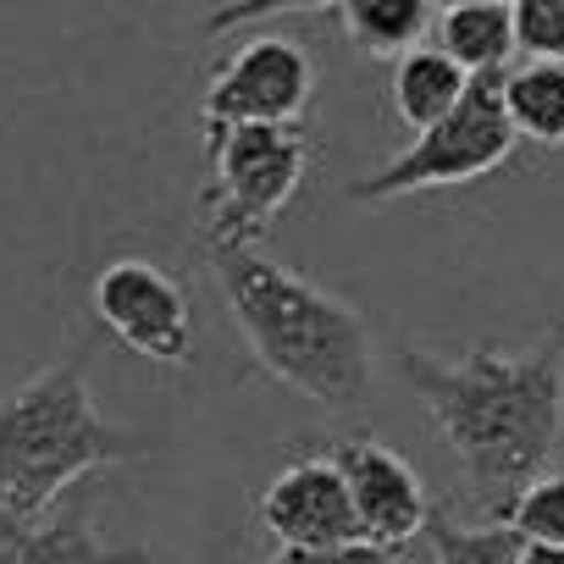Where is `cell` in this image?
Wrapping results in <instances>:
<instances>
[{"label":"cell","mask_w":564,"mask_h":564,"mask_svg":"<svg viewBox=\"0 0 564 564\" xmlns=\"http://www.w3.org/2000/svg\"><path fill=\"white\" fill-rule=\"evenodd\" d=\"M399 371L492 520L553 465L564 432V327L531 349L476 344L454 360L404 344Z\"/></svg>","instance_id":"obj_1"},{"label":"cell","mask_w":564,"mask_h":564,"mask_svg":"<svg viewBox=\"0 0 564 564\" xmlns=\"http://www.w3.org/2000/svg\"><path fill=\"white\" fill-rule=\"evenodd\" d=\"M216 289L254 366L322 410H355L371 393L366 316L316 289L311 276L276 265L254 243H205Z\"/></svg>","instance_id":"obj_2"},{"label":"cell","mask_w":564,"mask_h":564,"mask_svg":"<svg viewBox=\"0 0 564 564\" xmlns=\"http://www.w3.org/2000/svg\"><path fill=\"white\" fill-rule=\"evenodd\" d=\"M144 454V437L111 426L89 393V355H67L0 399V536L40 525L56 498Z\"/></svg>","instance_id":"obj_3"},{"label":"cell","mask_w":564,"mask_h":564,"mask_svg":"<svg viewBox=\"0 0 564 564\" xmlns=\"http://www.w3.org/2000/svg\"><path fill=\"white\" fill-rule=\"evenodd\" d=\"M210 194H205V243H254L294 205L311 172V144L294 122H243L205 139Z\"/></svg>","instance_id":"obj_4"},{"label":"cell","mask_w":564,"mask_h":564,"mask_svg":"<svg viewBox=\"0 0 564 564\" xmlns=\"http://www.w3.org/2000/svg\"><path fill=\"white\" fill-rule=\"evenodd\" d=\"M514 144H520V133L503 111V73H481V78H470L465 100L443 122H432L426 133L410 139V150H399L377 172L355 177L349 199L382 205V199H404V194H426V188L476 183V177L498 172L514 155Z\"/></svg>","instance_id":"obj_5"},{"label":"cell","mask_w":564,"mask_h":564,"mask_svg":"<svg viewBox=\"0 0 564 564\" xmlns=\"http://www.w3.org/2000/svg\"><path fill=\"white\" fill-rule=\"evenodd\" d=\"M95 322L133 355L155 366H188L194 360V305L183 294V282L161 271L155 260L122 254L111 260L95 289H89Z\"/></svg>","instance_id":"obj_6"},{"label":"cell","mask_w":564,"mask_h":564,"mask_svg":"<svg viewBox=\"0 0 564 564\" xmlns=\"http://www.w3.org/2000/svg\"><path fill=\"white\" fill-rule=\"evenodd\" d=\"M311 95H316V62L305 56V45L282 34H254L210 73L199 122L205 139L243 122H294L311 106Z\"/></svg>","instance_id":"obj_7"},{"label":"cell","mask_w":564,"mask_h":564,"mask_svg":"<svg viewBox=\"0 0 564 564\" xmlns=\"http://www.w3.org/2000/svg\"><path fill=\"white\" fill-rule=\"evenodd\" d=\"M327 454H333V465H338L344 481H349L360 536L388 542V547H404L410 536H421V531L432 525L426 481L415 476V465H410L404 454H393V448L377 443L371 432H355V437L333 443Z\"/></svg>","instance_id":"obj_8"},{"label":"cell","mask_w":564,"mask_h":564,"mask_svg":"<svg viewBox=\"0 0 564 564\" xmlns=\"http://www.w3.org/2000/svg\"><path fill=\"white\" fill-rule=\"evenodd\" d=\"M260 525L276 536V547H322V542L360 536L355 498H349V481L333 465V454L282 465L271 476V487L260 492Z\"/></svg>","instance_id":"obj_9"},{"label":"cell","mask_w":564,"mask_h":564,"mask_svg":"<svg viewBox=\"0 0 564 564\" xmlns=\"http://www.w3.org/2000/svg\"><path fill=\"white\" fill-rule=\"evenodd\" d=\"M0 564H150V553L100 542L95 514L84 503H67L62 514H45L29 531L0 536Z\"/></svg>","instance_id":"obj_10"},{"label":"cell","mask_w":564,"mask_h":564,"mask_svg":"<svg viewBox=\"0 0 564 564\" xmlns=\"http://www.w3.org/2000/svg\"><path fill=\"white\" fill-rule=\"evenodd\" d=\"M470 89V73L437 51V45H415L393 62V117L410 128V133H426L432 122H443Z\"/></svg>","instance_id":"obj_11"},{"label":"cell","mask_w":564,"mask_h":564,"mask_svg":"<svg viewBox=\"0 0 564 564\" xmlns=\"http://www.w3.org/2000/svg\"><path fill=\"white\" fill-rule=\"evenodd\" d=\"M437 51H448L470 78L509 73V62L520 51L514 12L509 7H448L437 18Z\"/></svg>","instance_id":"obj_12"},{"label":"cell","mask_w":564,"mask_h":564,"mask_svg":"<svg viewBox=\"0 0 564 564\" xmlns=\"http://www.w3.org/2000/svg\"><path fill=\"white\" fill-rule=\"evenodd\" d=\"M338 18L366 56L399 62L437 29V0H344Z\"/></svg>","instance_id":"obj_13"},{"label":"cell","mask_w":564,"mask_h":564,"mask_svg":"<svg viewBox=\"0 0 564 564\" xmlns=\"http://www.w3.org/2000/svg\"><path fill=\"white\" fill-rule=\"evenodd\" d=\"M503 111L520 139L558 150L564 144V62H520L503 73Z\"/></svg>","instance_id":"obj_14"},{"label":"cell","mask_w":564,"mask_h":564,"mask_svg":"<svg viewBox=\"0 0 564 564\" xmlns=\"http://www.w3.org/2000/svg\"><path fill=\"white\" fill-rule=\"evenodd\" d=\"M432 564H520V531L503 520L487 525H459L443 509H432Z\"/></svg>","instance_id":"obj_15"},{"label":"cell","mask_w":564,"mask_h":564,"mask_svg":"<svg viewBox=\"0 0 564 564\" xmlns=\"http://www.w3.org/2000/svg\"><path fill=\"white\" fill-rule=\"evenodd\" d=\"M498 520L514 525L520 542H553V547H564V470H542L536 481H525L520 498Z\"/></svg>","instance_id":"obj_16"},{"label":"cell","mask_w":564,"mask_h":564,"mask_svg":"<svg viewBox=\"0 0 564 564\" xmlns=\"http://www.w3.org/2000/svg\"><path fill=\"white\" fill-rule=\"evenodd\" d=\"M509 12L531 62H564V0H514Z\"/></svg>","instance_id":"obj_17"},{"label":"cell","mask_w":564,"mask_h":564,"mask_svg":"<svg viewBox=\"0 0 564 564\" xmlns=\"http://www.w3.org/2000/svg\"><path fill=\"white\" fill-rule=\"evenodd\" d=\"M333 7H344V0H227V7L205 18V34H232L265 18H305V12H333Z\"/></svg>","instance_id":"obj_18"},{"label":"cell","mask_w":564,"mask_h":564,"mask_svg":"<svg viewBox=\"0 0 564 564\" xmlns=\"http://www.w3.org/2000/svg\"><path fill=\"white\" fill-rule=\"evenodd\" d=\"M404 547L371 542V536H344V542H322V547H276L271 564H399Z\"/></svg>","instance_id":"obj_19"},{"label":"cell","mask_w":564,"mask_h":564,"mask_svg":"<svg viewBox=\"0 0 564 564\" xmlns=\"http://www.w3.org/2000/svg\"><path fill=\"white\" fill-rule=\"evenodd\" d=\"M520 564H564V547H553V542H520Z\"/></svg>","instance_id":"obj_20"},{"label":"cell","mask_w":564,"mask_h":564,"mask_svg":"<svg viewBox=\"0 0 564 564\" xmlns=\"http://www.w3.org/2000/svg\"><path fill=\"white\" fill-rule=\"evenodd\" d=\"M448 7H514V0H437V12H448Z\"/></svg>","instance_id":"obj_21"}]
</instances>
